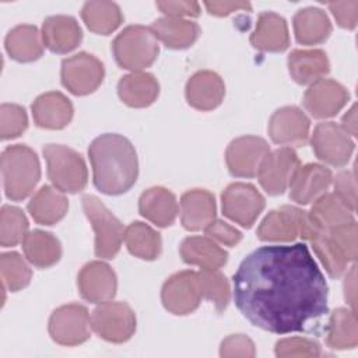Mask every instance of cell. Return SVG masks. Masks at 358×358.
Returning <instances> with one entry per match:
<instances>
[{
  "label": "cell",
  "instance_id": "obj_1",
  "mask_svg": "<svg viewBox=\"0 0 358 358\" xmlns=\"http://www.w3.org/2000/svg\"><path fill=\"white\" fill-rule=\"evenodd\" d=\"M241 313L266 331L287 334L327 313V284L305 243L262 246L234 274Z\"/></svg>",
  "mask_w": 358,
  "mask_h": 358
},
{
  "label": "cell",
  "instance_id": "obj_2",
  "mask_svg": "<svg viewBox=\"0 0 358 358\" xmlns=\"http://www.w3.org/2000/svg\"><path fill=\"white\" fill-rule=\"evenodd\" d=\"M94 185L105 194H122L137 180L138 161L133 144L123 136L105 133L88 148Z\"/></svg>",
  "mask_w": 358,
  "mask_h": 358
},
{
  "label": "cell",
  "instance_id": "obj_3",
  "mask_svg": "<svg viewBox=\"0 0 358 358\" xmlns=\"http://www.w3.org/2000/svg\"><path fill=\"white\" fill-rule=\"evenodd\" d=\"M1 175L6 196L20 201L28 197L41 178L39 159L27 145H10L1 152Z\"/></svg>",
  "mask_w": 358,
  "mask_h": 358
},
{
  "label": "cell",
  "instance_id": "obj_4",
  "mask_svg": "<svg viewBox=\"0 0 358 358\" xmlns=\"http://www.w3.org/2000/svg\"><path fill=\"white\" fill-rule=\"evenodd\" d=\"M112 50L115 60L122 69L137 73L155 62L159 46L151 28L129 25L115 38Z\"/></svg>",
  "mask_w": 358,
  "mask_h": 358
},
{
  "label": "cell",
  "instance_id": "obj_5",
  "mask_svg": "<svg viewBox=\"0 0 358 358\" xmlns=\"http://www.w3.org/2000/svg\"><path fill=\"white\" fill-rule=\"evenodd\" d=\"M319 228L313 224L309 213L294 206H282L270 211L257 228V238L270 242H291L296 236L313 239Z\"/></svg>",
  "mask_w": 358,
  "mask_h": 358
},
{
  "label": "cell",
  "instance_id": "obj_6",
  "mask_svg": "<svg viewBox=\"0 0 358 358\" xmlns=\"http://www.w3.org/2000/svg\"><path fill=\"white\" fill-rule=\"evenodd\" d=\"M43 157L48 176L56 189L63 193H77L85 187L88 172L77 151L62 144H48L43 148Z\"/></svg>",
  "mask_w": 358,
  "mask_h": 358
},
{
  "label": "cell",
  "instance_id": "obj_7",
  "mask_svg": "<svg viewBox=\"0 0 358 358\" xmlns=\"http://www.w3.org/2000/svg\"><path fill=\"white\" fill-rule=\"evenodd\" d=\"M81 204L95 232V255L101 259H113L123 241V224L95 196L85 194Z\"/></svg>",
  "mask_w": 358,
  "mask_h": 358
},
{
  "label": "cell",
  "instance_id": "obj_8",
  "mask_svg": "<svg viewBox=\"0 0 358 358\" xmlns=\"http://www.w3.org/2000/svg\"><path fill=\"white\" fill-rule=\"evenodd\" d=\"M91 326L101 338L124 343L136 330V315L126 302L106 301L94 309Z\"/></svg>",
  "mask_w": 358,
  "mask_h": 358
},
{
  "label": "cell",
  "instance_id": "obj_9",
  "mask_svg": "<svg viewBox=\"0 0 358 358\" xmlns=\"http://www.w3.org/2000/svg\"><path fill=\"white\" fill-rule=\"evenodd\" d=\"M91 317L85 306L67 303L50 315L49 334L53 341L62 345H78L90 338Z\"/></svg>",
  "mask_w": 358,
  "mask_h": 358
},
{
  "label": "cell",
  "instance_id": "obj_10",
  "mask_svg": "<svg viewBox=\"0 0 358 358\" xmlns=\"http://www.w3.org/2000/svg\"><path fill=\"white\" fill-rule=\"evenodd\" d=\"M222 213L243 228H250L264 208V197L249 183L236 182L229 185L222 196Z\"/></svg>",
  "mask_w": 358,
  "mask_h": 358
},
{
  "label": "cell",
  "instance_id": "obj_11",
  "mask_svg": "<svg viewBox=\"0 0 358 358\" xmlns=\"http://www.w3.org/2000/svg\"><path fill=\"white\" fill-rule=\"evenodd\" d=\"M62 83L74 95L94 92L102 83L105 70L95 56L80 52L62 63Z\"/></svg>",
  "mask_w": 358,
  "mask_h": 358
},
{
  "label": "cell",
  "instance_id": "obj_12",
  "mask_svg": "<svg viewBox=\"0 0 358 358\" xmlns=\"http://www.w3.org/2000/svg\"><path fill=\"white\" fill-rule=\"evenodd\" d=\"M201 298L199 274L190 270L171 275L161 291L164 308L173 315H187L194 312L199 308Z\"/></svg>",
  "mask_w": 358,
  "mask_h": 358
},
{
  "label": "cell",
  "instance_id": "obj_13",
  "mask_svg": "<svg viewBox=\"0 0 358 358\" xmlns=\"http://www.w3.org/2000/svg\"><path fill=\"white\" fill-rule=\"evenodd\" d=\"M310 144L316 157L331 166H344L354 151L350 134L334 122L319 123L313 130Z\"/></svg>",
  "mask_w": 358,
  "mask_h": 358
},
{
  "label": "cell",
  "instance_id": "obj_14",
  "mask_svg": "<svg viewBox=\"0 0 358 358\" xmlns=\"http://www.w3.org/2000/svg\"><path fill=\"white\" fill-rule=\"evenodd\" d=\"M268 152L270 147L262 137L242 136L229 143L225 151L227 166L234 176L253 178Z\"/></svg>",
  "mask_w": 358,
  "mask_h": 358
},
{
  "label": "cell",
  "instance_id": "obj_15",
  "mask_svg": "<svg viewBox=\"0 0 358 358\" xmlns=\"http://www.w3.org/2000/svg\"><path fill=\"white\" fill-rule=\"evenodd\" d=\"M301 166L296 152L291 147H281L268 152L259 169V182L271 196L282 194Z\"/></svg>",
  "mask_w": 358,
  "mask_h": 358
},
{
  "label": "cell",
  "instance_id": "obj_16",
  "mask_svg": "<svg viewBox=\"0 0 358 358\" xmlns=\"http://www.w3.org/2000/svg\"><path fill=\"white\" fill-rule=\"evenodd\" d=\"M310 122L296 106L277 109L268 120V134L280 145H305L308 141Z\"/></svg>",
  "mask_w": 358,
  "mask_h": 358
},
{
  "label": "cell",
  "instance_id": "obj_17",
  "mask_svg": "<svg viewBox=\"0 0 358 358\" xmlns=\"http://www.w3.org/2000/svg\"><path fill=\"white\" fill-rule=\"evenodd\" d=\"M348 101L347 90L337 81L320 78L303 94L305 109L316 119H326L337 115Z\"/></svg>",
  "mask_w": 358,
  "mask_h": 358
},
{
  "label": "cell",
  "instance_id": "obj_18",
  "mask_svg": "<svg viewBox=\"0 0 358 358\" xmlns=\"http://www.w3.org/2000/svg\"><path fill=\"white\" fill-rule=\"evenodd\" d=\"M77 285L81 296L92 303L110 301L117 288L116 274L109 264L95 260L87 263L78 273Z\"/></svg>",
  "mask_w": 358,
  "mask_h": 358
},
{
  "label": "cell",
  "instance_id": "obj_19",
  "mask_svg": "<svg viewBox=\"0 0 358 358\" xmlns=\"http://www.w3.org/2000/svg\"><path fill=\"white\" fill-rule=\"evenodd\" d=\"M331 171L319 164L299 166L289 185V197L298 204H309L326 193L331 185Z\"/></svg>",
  "mask_w": 358,
  "mask_h": 358
},
{
  "label": "cell",
  "instance_id": "obj_20",
  "mask_svg": "<svg viewBox=\"0 0 358 358\" xmlns=\"http://www.w3.org/2000/svg\"><path fill=\"white\" fill-rule=\"evenodd\" d=\"M185 94L187 103L194 109L211 110L222 102L225 85L217 73L201 70L187 80Z\"/></svg>",
  "mask_w": 358,
  "mask_h": 358
},
{
  "label": "cell",
  "instance_id": "obj_21",
  "mask_svg": "<svg viewBox=\"0 0 358 358\" xmlns=\"http://www.w3.org/2000/svg\"><path fill=\"white\" fill-rule=\"evenodd\" d=\"M32 116L36 126L59 130L70 123L73 117V105L62 92H45L34 101Z\"/></svg>",
  "mask_w": 358,
  "mask_h": 358
},
{
  "label": "cell",
  "instance_id": "obj_22",
  "mask_svg": "<svg viewBox=\"0 0 358 358\" xmlns=\"http://www.w3.org/2000/svg\"><path fill=\"white\" fill-rule=\"evenodd\" d=\"M42 39L49 50L69 53L80 45L83 32L76 18L70 15H52L43 21Z\"/></svg>",
  "mask_w": 358,
  "mask_h": 358
},
{
  "label": "cell",
  "instance_id": "obj_23",
  "mask_svg": "<svg viewBox=\"0 0 358 358\" xmlns=\"http://www.w3.org/2000/svg\"><path fill=\"white\" fill-rule=\"evenodd\" d=\"M215 220L214 196L204 189L186 192L180 199V221L187 231L206 229Z\"/></svg>",
  "mask_w": 358,
  "mask_h": 358
},
{
  "label": "cell",
  "instance_id": "obj_24",
  "mask_svg": "<svg viewBox=\"0 0 358 358\" xmlns=\"http://www.w3.org/2000/svg\"><path fill=\"white\" fill-rule=\"evenodd\" d=\"M250 43L260 52H284L289 46V35L285 20L271 11L262 13L250 36Z\"/></svg>",
  "mask_w": 358,
  "mask_h": 358
},
{
  "label": "cell",
  "instance_id": "obj_25",
  "mask_svg": "<svg viewBox=\"0 0 358 358\" xmlns=\"http://www.w3.org/2000/svg\"><path fill=\"white\" fill-rule=\"evenodd\" d=\"M140 214L157 227H169L178 214V201L175 194L161 186L147 189L138 200Z\"/></svg>",
  "mask_w": 358,
  "mask_h": 358
},
{
  "label": "cell",
  "instance_id": "obj_26",
  "mask_svg": "<svg viewBox=\"0 0 358 358\" xmlns=\"http://www.w3.org/2000/svg\"><path fill=\"white\" fill-rule=\"evenodd\" d=\"M288 70L298 84H313L324 77L329 70V59L320 49H295L288 56Z\"/></svg>",
  "mask_w": 358,
  "mask_h": 358
},
{
  "label": "cell",
  "instance_id": "obj_27",
  "mask_svg": "<svg viewBox=\"0 0 358 358\" xmlns=\"http://www.w3.org/2000/svg\"><path fill=\"white\" fill-rule=\"evenodd\" d=\"M180 256L187 264L213 270H218L228 260V253L208 236H189L183 239Z\"/></svg>",
  "mask_w": 358,
  "mask_h": 358
},
{
  "label": "cell",
  "instance_id": "obj_28",
  "mask_svg": "<svg viewBox=\"0 0 358 358\" xmlns=\"http://www.w3.org/2000/svg\"><path fill=\"white\" fill-rule=\"evenodd\" d=\"M151 29L155 38L169 49H186L192 46L200 35V27L185 18L162 17L152 22Z\"/></svg>",
  "mask_w": 358,
  "mask_h": 358
},
{
  "label": "cell",
  "instance_id": "obj_29",
  "mask_svg": "<svg viewBox=\"0 0 358 358\" xmlns=\"http://www.w3.org/2000/svg\"><path fill=\"white\" fill-rule=\"evenodd\" d=\"M117 94L127 106L145 108L157 99L159 84L152 74L137 71L120 78Z\"/></svg>",
  "mask_w": 358,
  "mask_h": 358
},
{
  "label": "cell",
  "instance_id": "obj_30",
  "mask_svg": "<svg viewBox=\"0 0 358 358\" xmlns=\"http://www.w3.org/2000/svg\"><path fill=\"white\" fill-rule=\"evenodd\" d=\"M69 200L56 187L42 186L28 203L31 217L42 225H53L59 222L67 213Z\"/></svg>",
  "mask_w": 358,
  "mask_h": 358
},
{
  "label": "cell",
  "instance_id": "obj_31",
  "mask_svg": "<svg viewBox=\"0 0 358 358\" xmlns=\"http://www.w3.org/2000/svg\"><path fill=\"white\" fill-rule=\"evenodd\" d=\"M6 50L17 62H34L43 53V39L35 25H17L6 36Z\"/></svg>",
  "mask_w": 358,
  "mask_h": 358
},
{
  "label": "cell",
  "instance_id": "obj_32",
  "mask_svg": "<svg viewBox=\"0 0 358 358\" xmlns=\"http://www.w3.org/2000/svg\"><path fill=\"white\" fill-rule=\"evenodd\" d=\"M294 32L299 43L317 45L331 34V22L323 10L306 7L294 15Z\"/></svg>",
  "mask_w": 358,
  "mask_h": 358
},
{
  "label": "cell",
  "instance_id": "obj_33",
  "mask_svg": "<svg viewBox=\"0 0 358 358\" xmlns=\"http://www.w3.org/2000/svg\"><path fill=\"white\" fill-rule=\"evenodd\" d=\"M309 217L322 231L355 221L354 211H351L334 193H324L316 199L309 211Z\"/></svg>",
  "mask_w": 358,
  "mask_h": 358
},
{
  "label": "cell",
  "instance_id": "obj_34",
  "mask_svg": "<svg viewBox=\"0 0 358 358\" xmlns=\"http://www.w3.org/2000/svg\"><path fill=\"white\" fill-rule=\"evenodd\" d=\"M25 257L31 264L39 268H48L56 264L62 256L59 239L50 232L35 229L22 241Z\"/></svg>",
  "mask_w": 358,
  "mask_h": 358
},
{
  "label": "cell",
  "instance_id": "obj_35",
  "mask_svg": "<svg viewBox=\"0 0 358 358\" xmlns=\"http://www.w3.org/2000/svg\"><path fill=\"white\" fill-rule=\"evenodd\" d=\"M326 343L333 350H350L358 344V326L354 310L336 309L326 327Z\"/></svg>",
  "mask_w": 358,
  "mask_h": 358
},
{
  "label": "cell",
  "instance_id": "obj_36",
  "mask_svg": "<svg viewBox=\"0 0 358 358\" xmlns=\"http://www.w3.org/2000/svg\"><path fill=\"white\" fill-rule=\"evenodd\" d=\"M123 241L127 250L143 260H154L161 255V236L150 225L136 221L124 228Z\"/></svg>",
  "mask_w": 358,
  "mask_h": 358
},
{
  "label": "cell",
  "instance_id": "obj_37",
  "mask_svg": "<svg viewBox=\"0 0 358 358\" xmlns=\"http://www.w3.org/2000/svg\"><path fill=\"white\" fill-rule=\"evenodd\" d=\"M81 18L95 34L109 35L123 21L119 6L113 1H87L81 8Z\"/></svg>",
  "mask_w": 358,
  "mask_h": 358
},
{
  "label": "cell",
  "instance_id": "obj_38",
  "mask_svg": "<svg viewBox=\"0 0 358 358\" xmlns=\"http://www.w3.org/2000/svg\"><path fill=\"white\" fill-rule=\"evenodd\" d=\"M310 243L330 277L338 278L348 270V259L344 256V253L340 250V248L334 243V241L329 236L326 231L319 229L315 238L310 239Z\"/></svg>",
  "mask_w": 358,
  "mask_h": 358
},
{
  "label": "cell",
  "instance_id": "obj_39",
  "mask_svg": "<svg viewBox=\"0 0 358 358\" xmlns=\"http://www.w3.org/2000/svg\"><path fill=\"white\" fill-rule=\"evenodd\" d=\"M28 220L22 210L14 206H3L0 211V243L4 248L15 246L28 235Z\"/></svg>",
  "mask_w": 358,
  "mask_h": 358
},
{
  "label": "cell",
  "instance_id": "obj_40",
  "mask_svg": "<svg viewBox=\"0 0 358 358\" xmlns=\"http://www.w3.org/2000/svg\"><path fill=\"white\" fill-rule=\"evenodd\" d=\"M0 273L3 288L17 292L25 288L32 277V271L25 260L15 252L3 253L0 257Z\"/></svg>",
  "mask_w": 358,
  "mask_h": 358
},
{
  "label": "cell",
  "instance_id": "obj_41",
  "mask_svg": "<svg viewBox=\"0 0 358 358\" xmlns=\"http://www.w3.org/2000/svg\"><path fill=\"white\" fill-rule=\"evenodd\" d=\"M199 274L201 295L211 301L218 312L224 310L231 298V288L227 277L218 270L201 268Z\"/></svg>",
  "mask_w": 358,
  "mask_h": 358
},
{
  "label": "cell",
  "instance_id": "obj_42",
  "mask_svg": "<svg viewBox=\"0 0 358 358\" xmlns=\"http://www.w3.org/2000/svg\"><path fill=\"white\" fill-rule=\"evenodd\" d=\"M28 117L25 109L15 103H3L0 106V136L3 140L18 137L25 131Z\"/></svg>",
  "mask_w": 358,
  "mask_h": 358
},
{
  "label": "cell",
  "instance_id": "obj_43",
  "mask_svg": "<svg viewBox=\"0 0 358 358\" xmlns=\"http://www.w3.org/2000/svg\"><path fill=\"white\" fill-rule=\"evenodd\" d=\"M320 354L322 351L319 344L303 337L282 338L275 344V355L280 358L319 357Z\"/></svg>",
  "mask_w": 358,
  "mask_h": 358
},
{
  "label": "cell",
  "instance_id": "obj_44",
  "mask_svg": "<svg viewBox=\"0 0 358 358\" xmlns=\"http://www.w3.org/2000/svg\"><path fill=\"white\" fill-rule=\"evenodd\" d=\"M326 232L340 248L348 262L354 263L357 259V222L352 221L345 225L327 229Z\"/></svg>",
  "mask_w": 358,
  "mask_h": 358
},
{
  "label": "cell",
  "instance_id": "obj_45",
  "mask_svg": "<svg viewBox=\"0 0 358 358\" xmlns=\"http://www.w3.org/2000/svg\"><path fill=\"white\" fill-rule=\"evenodd\" d=\"M255 344L253 341L243 334H232L222 340L220 347V355L225 358H252L255 357Z\"/></svg>",
  "mask_w": 358,
  "mask_h": 358
},
{
  "label": "cell",
  "instance_id": "obj_46",
  "mask_svg": "<svg viewBox=\"0 0 358 358\" xmlns=\"http://www.w3.org/2000/svg\"><path fill=\"white\" fill-rule=\"evenodd\" d=\"M334 186V194L351 210L355 213L357 208V186L355 176L350 171H343L336 175L331 180Z\"/></svg>",
  "mask_w": 358,
  "mask_h": 358
},
{
  "label": "cell",
  "instance_id": "obj_47",
  "mask_svg": "<svg viewBox=\"0 0 358 358\" xmlns=\"http://www.w3.org/2000/svg\"><path fill=\"white\" fill-rule=\"evenodd\" d=\"M204 231L208 238L227 246H235L242 239L241 231L221 220H214Z\"/></svg>",
  "mask_w": 358,
  "mask_h": 358
},
{
  "label": "cell",
  "instance_id": "obj_48",
  "mask_svg": "<svg viewBox=\"0 0 358 358\" xmlns=\"http://www.w3.org/2000/svg\"><path fill=\"white\" fill-rule=\"evenodd\" d=\"M329 8L334 15L337 24L347 29H354L358 20V1H336L329 3Z\"/></svg>",
  "mask_w": 358,
  "mask_h": 358
},
{
  "label": "cell",
  "instance_id": "obj_49",
  "mask_svg": "<svg viewBox=\"0 0 358 358\" xmlns=\"http://www.w3.org/2000/svg\"><path fill=\"white\" fill-rule=\"evenodd\" d=\"M157 7L165 17L171 18L197 17L200 14V6L196 1H157Z\"/></svg>",
  "mask_w": 358,
  "mask_h": 358
},
{
  "label": "cell",
  "instance_id": "obj_50",
  "mask_svg": "<svg viewBox=\"0 0 358 358\" xmlns=\"http://www.w3.org/2000/svg\"><path fill=\"white\" fill-rule=\"evenodd\" d=\"M207 11L213 15L217 17H224L229 15L234 11H242V10H250L252 6L249 3H242V1H206L204 3Z\"/></svg>",
  "mask_w": 358,
  "mask_h": 358
},
{
  "label": "cell",
  "instance_id": "obj_51",
  "mask_svg": "<svg viewBox=\"0 0 358 358\" xmlns=\"http://www.w3.org/2000/svg\"><path fill=\"white\" fill-rule=\"evenodd\" d=\"M345 281H344V296L347 302L351 305L352 310L355 312V266L345 271Z\"/></svg>",
  "mask_w": 358,
  "mask_h": 358
},
{
  "label": "cell",
  "instance_id": "obj_52",
  "mask_svg": "<svg viewBox=\"0 0 358 358\" xmlns=\"http://www.w3.org/2000/svg\"><path fill=\"white\" fill-rule=\"evenodd\" d=\"M341 127L347 134L357 136V106L352 105L347 113L343 116Z\"/></svg>",
  "mask_w": 358,
  "mask_h": 358
}]
</instances>
